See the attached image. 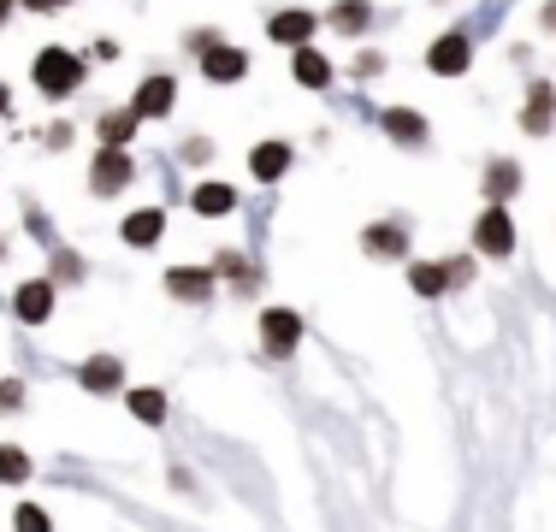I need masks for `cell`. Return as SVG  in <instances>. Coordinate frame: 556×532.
<instances>
[{
	"mask_svg": "<svg viewBox=\"0 0 556 532\" xmlns=\"http://www.w3.org/2000/svg\"><path fill=\"white\" fill-rule=\"evenodd\" d=\"M30 77H36V89H42L48 101H65L77 84H84V60H77V53H65V48H42L30 60Z\"/></svg>",
	"mask_w": 556,
	"mask_h": 532,
	"instance_id": "obj_1",
	"label": "cell"
},
{
	"mask_svg": "<svg viewBox=\"0 0 556 532\" xmlns=\"http://www.w3.org/2000/svg\"><path fill=\"white\" fill-rule=\"evenodd\" d=\"M172 96H178V89H172V77H149L130 106H137V118H166L172 113Z\"/></svg>",
	"mask_w": 556,
	"mask_h": 532,
	"instance_id": "obj_9",
	"label": "cell"
},
{
	"mask_svg": "<svg viewBox=\"0 0 556 532\" xmlns=\"http://www.w3.org/2000/svg\"><path fill=\"white\" fill-rule=\"evenodd\" d=\"M386 72V60H379V53H362V60H355V77H379Z\"/></svg>",
	"mask_w": 556,
	"mask_h": 532,
	"instance_id": "obj_26",
	"label": "cell"
},
{
	"mask_svg": "<svg viewBox=\"0 0 556 532\" xmlns=\"http://www.w3.org/2000/svg\"><path fill=\"white\" fill-rule=\"evenodd\" d=\"M249 172H255L261 183H278L290 172V149H285V142H261V149L249 154Z\"/></svg>",
	"mask_w": 556,
	"mask_h": 532,
	"instance_id": "obj_11",
	"label": "cell"
},
{
	"mask_svg": "<svg viewBox=\"0 0 556 532\" xmlns=\"http://www.w3.org/2000/svg\"><path fill=\"white\" fill-rule=\"evenodd\" d=\"M314 30H320L314 12H273V18H267V36H273V42H285V48H302Z\"/></svg>",
	"mask_w": 556,
	"mask_h": 532,
	"instance_id": "obj_5",
	"label": "cell"
},
{
	"mask_svg": "<svg viewBox=\"0 0 556 532\" xmlns=\"http://www.w3.org/2000/svg\"><path fill=\"white\" fill-rule=\"evenodd\" d=\"M161 225H166V219H161L154 207H149V213H130V219H125V243H137V249L161 243Z\"/></svg>",
	"mask_w": 556,
	"mask_h": 532,
	"instance_id": "obj_18",
	"label": "cell"
},
{
	"mask_svg": "<svg viewBox=\"0 0 556 532\" xmlns=\"http://www.w3.org/2000/svg\"><path fill=\"white\" fill-rule=\"evenodd\" d=\"M137 125H142L137 106H125V113H108V118H101V142H108V149H125V142L137 137Z\"/></svg>",
	"mask_w": 556,
	"mask_h": 532,
	"instance_id": "obj_16",
	"label": "cell"
},
{
	"mask_svg": "<svg viewBox=\"0 0 556 532\" xmlns=\"http://www.w3.org/2000/svg\"><path fill=\"white\" fill-rule=\"evenodd\" d=\"M89 178H96V195H118L130 183V160L118 154V149H108V154L96 160V172H89Z\"/></svg>",
	"mask_w": 556,
	"mask_h": 532,
	"instance_id": "obj_8",
	"label": "cell"
},
{
	"mask_svg": "<svg viewBox=\"0 0 556 532\" xmlns=\"http://www.w3.org/2000/svg\"><path fill=\"white\" fill-rule=\"evenodd\" d=\"M545 24H551V30H556V0H551V7H545Z\"/></svg>",
	"mask_w": 556,
	"mask_h": 532,
	"instance_id": "obj_29",
	"label": "cell"
},
{
	"mask_svg": "<svg viewBox=\"0 0 556 532\" xmlns=\"http://www.w3.org/2000/svg\"><path fill=\"white\" fill-rule=\"evenodd\" d=\"M515 190H521V166H515V160H492V172H485V195L503 202V195H515Z\"/></svg>",
	"mask_w": 556,
	"mask_h": 532,
	"instance_id": "obj_17",
	"label": "cell"
},
{
	"mask_svg": "<svg viewBox=\"0 0 556 532\" xmlns=\"http://www.w3.org/2000/svg\"><path fill=\"white\" fill-rule=\"evenodd\" d=\"M326 24H332V30H343V36H362L367 24H374V7H367V0H338Z\"/></svg>",
	"mask_w": 556,
	"mask_h": 532,
	"instance_id": "obj_14",
	"label": "cell"
},
{
	"mask_svg": "<svg viewBox=\"0 0 556 532\" xmlns=\"http://www.w3.org/2000/svg\"><path fill=\"white\" fill-rule=\"evenodd\" d=\"M473 243H480L485 255H509V249H515V225H509V213H503V207H485V213H480V225H473Z\"/></svg>",
	"mask_w": 556,
	"mask_h": 532,
	"instance_id": "obj_4",
	"label": "cell"
},
{
	"mask_svg": "<svg viewBox=\"0 0 556 532\" xmlns=\"http://www.w3.org/2000/svg\"><path fill=\"white\" fill-rule=\"evenodd\" d=\"M12 7H18V0H0V24H7V12H12Z\"/></svg>",
	"mask_w": 556,
	"mask_h": 532,
	"instance_id": "obj_28",
	"label": "cell"
},
{
	"mask_svg": "<svg viewBox=\"0 0 556 532\" xmlns=\"http://www.w3.org/2000/svg\"><path fill=\"white\" fill-rule=\"evenodd\" d=\"M261 338H267L273 355H290V350H296V338H302V319L290 308H273L267 319H261Z\"/></svg>",
	"mask_w": 556,
	"mask_h": 532,
	"instance_id": "obj_6",
	"label": "cell"
},
{
	"mask_svg": "<svg viewBox=\"0 0 556 532\" xmlns=\"http://www.w3.org/2000/svg\"><path fill=\"white\" fill-rule=\"evenodd\" d=\"M379 125H386L396 142H408V149H415V142H427V113H408V106H391V113H379Z\"/></svg>",
	"mask_w": 556,
	"mask_h": 532,
	"instance_id": "obj_10",
	"label": "cell"
},
{
	"mask_svg": "<svg viewBox=\"0 0 556 532\" xmlns=\"http://www.w3.org/2000/svg\"><path fill=\"white\" fill-rule=\"evenodd\" d=\"M84 384H89V391H113V384H118V362H113V355H96V362L84 367Z\"/></svg>",
	"mask_w": 556,
	"mask_h": 532,
	"instance_id": "obj_23",
	"label": "cell"
},
{
	"mask_svg": "<svg viewBox=\"0 0 556 532\" xmlns=\"http://www.w3.org/2000/svg\"><path fill=\"white\" fill-rule=\"evenodd\" d=\"M408 284H415L420 296H439V290H450V261L444 266H415V273H408Z\"/></svg>",
	"mask_w": 556,
	"mask_h": 532,
	"instance_id": "obj_22",
	"label": "cell"
},
{
	"mask_svg": "<svg viewBox=\"0 0 556 532\" xmlns=\"http://www.w3.org/2000/svg\"><path fill=\"white\" fill-rule=\"evenodd\" d=\"M551 113H556V89H551V84H533V89H527L521 130H527V137H545V130H551Z\"/></svg>",
	"mask_w": 556,
	"mask_h": 532,
	"instance_id": "obj_7",
	"label": "cell"
},
{
	"mask_svg": "<svg viewBox=\"0 0 556 532\" xmlns=\"http://www.w3.org/2000/svg\"><path fill=\"white\" fill-rule=\"evenodd\" d=\"M18 532H54V521H48L36 503H24V509H18Z\"/></svg>",
	"mask_w": 556,
	"mask_h": 532,
	"instance_id": "obj_25",
	"label": "cell"
},
{
	"mask_svg": "<svg viewBox=\"0 0 556 532\" xmlns=\"http://www.w3.org/2000/svg\"><path fill=\"white\" fill-rule=\"evenodd\" d=\"M18 7H30V12H60V7H72V0H18Z\"/></svg>",
	"mask_w": 556,
	"mask_h": 532,
	"instance_id": "obj_27",
	"label": "cell"
},
{
	"mask_svg": "<svg viewBox=\"0 0 556 532\" xmlns=\"http://www.w3.org/2000/svg\"><path fill=\"white\" fill-rule=\"evenodd\" d=\"M296 84H302V89H326V84H332V60H326L320 48L302 42V48H296Z\"/></svg>",
	"mask_w": 556,
	"mask_h": 532,
	"instance_id": "obj_12",
	"label": "cell"
},
{
	"mask_svg": "<svg viewBox=\"0 0 556 532\" xmlns=\"http://www.w3.org/2000/svg\"><path fill=\"white\" fill-rule=\"evenodd\" d=\"M362 243H367V255H403V249H408V237L396 231V225H374V231H367Z\"/></svg>",
	"mask_w": 556,
	"mask_h": 532,
	"instance_id": "obj_19",
	"label": "cell"
},
{
	"mask_svg": "<svg viewBox=\"0 0 556 532\" xmlns=\"http://www.w3.org/2000/svg\"><path fill=\"white\" fill-rule=\"evenodd\" d=\"M202 77L207 84H237V77H249V53L231 48V42H207L202 48Z\"/></svg>",
	"mask_w": 556,
	"mask_h": 532,
	"instance_id": "obj_3",
	"label": "cell"
},
{
	"mask_svg": "<svg viewBox=\"0 0 556 532\" xmlns=\"http://www.w3.org/2000/svg\"><path fill=\"white\" fill-rule=\"evenodd\" d=\"M427 65H432L439 77H462V72H468V65H473V42H468V30H444L439 42L427 48Z\"/></svg>",
	"mask_w": 556,
	"mask_h": 532,
	"instance_id": "obj_2",
	"label": "cell"
},
{
	"mask_svg": "<svg viewBox=\"0 0 556 532\" xmlns=\"http://www.w3.org/2000/svg\"><path fill=\"white\" fill-rule=\"evenodd\" d=\"M237 207V195L225 190V183H202V190H195V213H207V219H214V213H231Z\"/></svg>",
	"mask_w": 556,
	"mask_h": 532,
	"instance_id": "obj_21",
	"label": "cell"
},
{
	"mask_svg": "<svg viewBox=\"0 0 556 532\" xmlns=\"http://www.w3.org/2000/svg\"><path fill=\"white\" fill-rule=\"evenodd\" d=\"M166 290H172V296H184V302H202L207 290H214V278L195 273V266H172V273H166Z\"/></svg>",
	"mask_w": 556,
	"mask_h": 532,
	"instance_id": "obj_13",
	"label": "cell"
},
{
	"mask_svg": "<svg viewBox=\"0 0 556 532\" xmlns=\"http://www.w3.org/2000/svg\"><path fill=\"white\" fill-rule=\"evenodd\" d=\"M130 415H137L142 426H161L166 420V396L161 391H130Z\"/></svg>",
	"mask_w": 556,
	"mask_h": 532,
	"instance_id": "obj_20",
	"label": "cell"
},
{
	"mask_svg": "<svg viewBox=\"0 0 556 532\" xmlns=\"http://www.w3.org/2000/svg\"><path fill=\"white\" fill-rule=\"evenodd\" d=\"M0 113H7V89H0Z\"/></svg>",
	"mask_w": 556,
	"mask_h": 532,
	"instance_id": "obj_30",
	"label": "cell"
},
{
	"mask_svg": "<svg viewBox=\"0 0 556 532\" xmlns=\"http://www.w3.org/2000/svg\"><path fill=\"white\" fill-rule=\"evenodd\" d=\"M48 314H54V290H48L42 278H36V284H24V290H18V319H30V326H42Z\"/></svg>",
	"mask_w": 556,
	"mask_h": 532,
	"instance_id": "obj_15",
	"label": "cell"
},
{
	"mask_svg": "<svg viewBox=\"0 0 556 532\" xmlns=\"http://www.w3.org/2000/svg\"><path fill=\"white\" fill-rule=\"evenodd\" d=\"M0 479H7V485H18V479H30V461H24V449L0 444Z\"/></svg>",
	"mask_w": 556,
	"mask_h": 532,
	"instance_id": "obj_24",
	"label": "cell"
}]
</instances>
